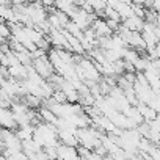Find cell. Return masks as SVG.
Segmentation results:
<instances>
[{
  "mask_svg": "<svg viewBox=\"0 0 160 160\" xmlns=\"http://www.w3.org/2000/svg\"><path fill=\"white\" fill-rule=\"evenodd\" d=\"M33 68H35V71H36L42 78H46V80H47V78L53 74V71H55V68L52 66V63H50V60H49L47 55L39 57V58H35V60H33Z\"/></svg>",
  "mask_w": 160,
  "mask_h": 160,
  "instance_id": "obj_1",
  "label": "cell"
},
{
  "mask_svg": "<svg viewBox=\"0 0 160 160\" xmlns=\"http://www.w3.org/2000/svg\"><path fill=\"white\" fill-rule=\"evenodd\" d=\"M91 28L96 32L98 38H101V36H112V35H113V30L108 27V24H107L105 19L96 18V19L93 21V24H91Z\"/></svg>",
  "mask_w": 160,
  "mask_h": 160,
  "instance_id": "obj_2",
  "label": "cell"
},
{
  "mask_svg": "<svg viewBox=\"0 0 160 160\" xmlns=\"http://www.w3.org/2000/svg\"><path fill=\"white\" fill-rule=\"evenodd\" d=\"M57 157L60 158H78V152L75 146H68V144H60L57 148Z\"/></svg>",
  "mask_w": 160,
  "mask_h": 160,
  "instance_id": "obj_3",
  "label": "cell"
},
{
  "mask_svg": "<svg viewBox=\"0 0 160 160\" xmlns=\"http://www.w3.org/2000/svg\"><path fill=\"white\" fill-rule=\"evenodd\" d=\"M58 138L63 144H68V146H77L78 144V138L75 137V133H72L68 129H58Z\"/></svg>",
  "mask_w": 160,
  "mask_h": 160,
  "instance_id": "obj_4",
  "label": "cell"
},
{
  "mask_svg": "<svg viewBox=\"0 0 160 160\" xmlns=\"http://www.w3.org/2000/svg\"><path fill=\"white\" fill-rule=\"evenodd\" d=\"M122 25H126L129 30H132V32H143V27H144V19L143 18H138V16H130V18H127V19H124V24Z\"/></svg>",
  "mask_w": 160,
  "mask_h": 160,
  "instance_id": "obj_5",
  "label": "cell"
},
{
  "mask_svg": "<svg viewBox=\"0 0 160 160\" xmlns=\"http://www.w3.org/2000/svg\"><path fill=\"white\" fill-rule=\"evenodd\" d=\"M39 116L42 118V121L44 122H52V124H55L57 126V121H58V116L50 110V108H47V107H41L39 108Z\"/></svg>",
  "mask_w": 160,
  "mask_h": 160,
  "instance_id": "obj_6",
  "label": "cell"
},
{
  "mask_svg": "<svg viewBox=\"0 0 160 160\" xmlns=\"http://www.w3.org/2000/svg\"><path fill=\"white\" fill-rule=\"evenodd\" d=\"M22 102H25L28 105V108H38V107L42 105V99L38 98V96H35V94H30V93H27L24 96V101Z\"/></svg>",
  "mask_w": 160,
  "mask_h": 160,
  "instance_id": "obj_7",
  "label": "cell"
},
{
  "mask_svg": "<svg viewBox=\"0 0 160 160\" xmlns=\"http://www.w3.org/2000/svg\"><path fill=\"white\" fill-rule=\"evenodd\" d=\"M33 132H35V126L33 124H28V126H22L19 130H18V137L24 141V140H30L33 138Z\"/></svg>",
  "mask_w": 160,
  "mask_h": 160,
  "instance_id": "obj_8",
  "label": "cell"
},
{
  "mask_svg": "<svg viewBox=\"0 0 160 160\" xmlns=\"http://www.w3.org/2000/svg\"><path fill=\"white\" fill-rule=\"evenodd\" d=\"M105 19H115V21H121V16H119V13L116 11V8H113V7L107 5V7H105Z\"/></svg>",
  "mask_w": 160,
  "mask_h": 160,
  "instance_id": "obj_9",
  "label": "cell"
},
{
  "mask_svg": "<svg viewBox=\"0 0 160 160\" xmlns=\"http://www.w3.org/2000/svg\"><path fill=\"white\" fill-rule=\"evenodd\" d=\"M151 127V126H149ZM146 138H149L152 143H160V130H155V129H149V132H148V135H146Z\"/></svg>",
  "mask_w": 160,
  "mask_h": 160,
  "instance_id": "obj_10",
  "label": "cell"
},
{
  "mask_svg": "<svg viewBox=\"0 0 160 160\" xmlns=\"http://www.w3.org/2000/svg\"><path fill=\"white\" fill-rule=\"evenodd\" d=\"M0 35H2L3 38H10L11 36V28L8 24H3V22H0Z\"/></svg>",
  "mask_w": 160,
  "mask_h": 160,
  "instance_id": "obj_11",
  "label": "cell"
},
{
  "mask_svg": "<svg viewBox=\"0 0 160 160\" xmlns=\"http://www.w3.org/2000/svg\"><path fill=\"white\" fill-rule=\"evenodd\" d=\"M105 21H107L108 27H110L113 32H118V28H119V21H115V19H105Z\"/></svg>",
  "mask_w": 160,
  "mask_h": 160,
  "instance_id": "obj_12",
  "label": "cell"
},
{
  "mask_svg": "<svg viewBox=\"0 0 160 160\" xmlns=\"http://www.w3.org/2000/svg\"><path fill=\"white\" fill-rule=\"evenodd\" d=\"M39 2L44 8H52L55 5V0H39Z\"/></svg>",
  "mask_w": 160,
  "mask_h": 160,
  "instance_id": "obj_13",
  "label": "cell"
},
{
  "mask_svg": "<svg viewBox=\"0 0 160 160\" xmlns=\"http://www.w3.org/2000/svg\"><path fill=\"white\" fill-rule=\"evenodd\" d=\"M155 52H157V58H160V42H157V46H155Z\"/></svg>",
  "mask_w": 160,
  "mask_h": 160,
  "instance_id": "obj_14",
  "label": "cell"
}]
</instances>
